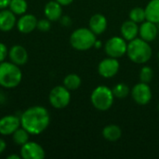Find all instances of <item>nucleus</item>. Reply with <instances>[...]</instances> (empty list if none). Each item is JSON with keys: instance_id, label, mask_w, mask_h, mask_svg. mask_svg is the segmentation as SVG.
<instances>
[{"instance_id": "nucleus-33", "label": "nucleus", "mask_w": 159, "mask_h": 159, "mask_svg": "<svg viewBox=\"0 0 159 159\" xmlns=\"http://www.w3.org/2000/svg\"><path fill=\"white\" fill-rule=\"evenodd\" d=\"M20 158H21L20 155V156H17V155H10V156H8V157H7V159H20Z\"/></svg>"}, {"instance_id": "nucleus-16", "label": "nucleus", "mask_w": 159, "mask_h": 159, "mask_svg": "<svg viewBox=\"0 0 159 159\" xmlns=\"http://www.w3.org/2000/svg\"><path fill=\"white\" fill-rule=\"evenodd\" d=\"M44 14L50 21L60 20L62 16V6L56 0L49 1L44 7Z\"/></svg>"}, {"instance_id": "nucleus-24", "label": "nucleus", "mask_w": 159, "mask_h": 159, "mask_svg": "<svg viewBox=\"0 0 159 159\" xmlns=\"http://www.w3.org/2000/svg\"><path fill=\"white\" fill-rule=\"evenodd\" d=\"M129 20L136 23H142L144 20H146V16H145V10L144 8L141 7H133L129 14Z\"/></svg>"}, {"instance_id": "nucleus-32", "label": "nucleus", "mask_w": 159, "mask_h": 159, "mask_svg": "<svg viewBox=\"0 0 159 159\" xmlns=\"http://www.w3.org/2000/svg\"><path fill=\"white\" fill-rule=\"evenodd\" d=\"M56 1L58 3H60L63 7V6H69V5H71L74 0H56Z\"/></svg>"}, {"instance_id": "nucleus-9", "label": "nucleus", "mask_w": 159, "mask_h": 159, "mask_svg": "<svg viewBox=\"0 0 159 159\" xmlns=\"http://www.w3.org/2000/svg\"><path fill=\"white\" fill-rule=\"evenodd\" d=\"M120 64L116 58L107 57L102 60L98 65V73L103 78H112L119 71Z\"/></svg>"}, {"instance_id": "nucleus-29", "label": "nucleus", "mask_w": 159, "mask_h": 159, "mask_svg": "<svg viewBox=\"0 0 159 159\" xmlns=\"http://www.w3.org/2000/svg\"><path fill=\"white\" fill-rule=\"evenodd\" d=\"M9 3H10V0H0V10L8 7Z\"/></svg>"}, {"instance_id": "nucleus-30", "label": "nucleus", "mask_w": 159, "mask_h": 159, "mask_svg": "<svg viewBox=\"0 0 159 159\" xmlns=\"http://www.w3.org/2000/svg\"><path fill=\"white\" fill-rule=\"evenodd\" d=\"M61 23H62L64 26H68V25L71 23V20H70V18H69L68 16H64V17L61 16Z\"/></svg>"}, {"instance_id": "nucleus-8", "label": "nucleus", "mask_w": 159, "mask_h": 159, "mask_svg": "<svg viewBox=\"0 0 159 159\" xmlns=\"http://www.w3.org/2000/svg\"><path fill=\"white\" fill-rule=\"evenodd\" d=\"M130 94L132 100L139 105H146L152 100V89L146 83L140 82L131 89Z\"/></svg>"}, {"instance_id": "nucleus-6", "label": "nucleus", "mask_w": 159, "mask_h": 159, "mask_svg": "<svg viewBox=\"0 0 159 159\" xmlns=\"http://www.w3.org/2000/svg\"><path fill=\"white\" fill-rule=\"evenodd\" d=\"M48 101L55 109H64L71 102L70 90L64 86H56L50 90Z\"/></svg>"}, {"instance_id": "nucleus-25", "label": "nucleus", "mask_w": 159, "mask_h": 159, "mask_svg": "<svg viewBox=\"0 0 159 159\" xmlns=\"http://www.w3.org/2000/svg\"><path fill=\"white\" fill-rule=\"evenodd\" d=\"M112 91H113V94H114L115 98H116V99H125L130 93V89H129V86L127 84H125V83L116 84L112 89Z\"/></svg>"}, {"instance_id": "nucleus-15", "label": "nucleus", "mask_w": 159, "mask_h": 159, "mask_svg": "<svg viewBox=\"0 0 159 159\" xmlns=\"http://www.w3.org/2000/svg\"><path fill=\"white\" fill-rule=\"evenodd\" d=\"M107 19L104 15L101 13H96L92 15L89 20V28L96 34H102L107 29Z\"/></svg>"}, {"instance_id": "nucleus-14", "label": "nucleus", "mask_w": 159, "mask_h": 159, "mask_svg": "<svg viewBox=\"0 0 159 159\" xmlns=\"http://www.w3.org/2000/svg\"><path fill=\"white\" fill-rule=\"evenodd\" d=\"M8 57L11 62L21 66L28 61V52L24 47L20 45H14L8 50Z\"/></svg>"}, {"instance_id": "nucleus-19", "label": "nucleus", "mask_w": 159, "mask_h": 159, "mask_svg": "<svg viewBox=\"0 0 159 159\" xmlns=\"http://www.w3.org/2000/svg\"><path fill=\"white\" fill-rule=\"evenodd\" d=\"M102 136L108 142H116L122 137V129L115 124L107 125L102 129Z\"/></svg>"}, {"instance_id": "nucleus-7", "label": "nucleus", "mask_w": 159, "mask_h": 159, "mask_svg": "<svg viewBox=\"0 0 159 159\" xmlns=\"http://www.w3.org/2000/svg\"><path fill=\"white\" fill-rule=\"evenodd\" d=\"M128 43L122 36H113L107 40L104 45V51L108 57L121 58L127 54Z\"/></svg>"}, {"instance_id": "nucleus-11", "label": "nucleus", "mask_w": 159, "mask_h": 159, "mask_svg": "<svg viewBox=\"0 0 159 159\" xmlns=\"http://www.w3.org/2000/svg\"><path fill=\"white\" fill-rule=\"evenodd\" d=\"M20 127V117L8 115L0 118V134L3 136L12 135Z\"/></svg>"}, {"instance_id": "nucleus-21", "label": "nucleus", "mask_w": 159, "mask_h": 159, "mask_svg": "<svg viewBox=\"0 0 159 159\" xmlns=\"http://www.w3.org/2000/svg\"><path fill=\"white\" fill-rule=\"evenodd\" d=\"M82 80L80 76L76 74H69L63 79V86L71 90H75L80 88Z\"/></svg>"}, {"instance_id": "nucleus-4", "label": "nucleus", "mask_w": 159, "mask_h": 159, "mask_svg": "<svg viewBox=\"0 0 159 159\" xmlns=\"http://www.w3.org/2000/svg\"><path fill=\"white\" fill-rule=\"evenodd\" d=\"M96 34L89 28L75 29L70 35V45L78 51H86L94 47Z\"/></svg>"}, {"instance_id": "nucleus-23", "label": "nucleus", "mask_w": 159, "mask_h": 159, "mask_svg": "<svg viewBox=\"0 0 159 159\" xmlns=\"http://www.w3.org/2000/svg\"><path fill=\"white\" fill-rule=\"evenodd\" d=\"M8 7L15 15L21 16L26 13L28 9V4L26 0H10Z\"/></svg>"}, {"instance_id": "nucleus-36", "label": "nucleus", "mask_w": 159, "mask_h": 159, "mask_svg": "<svg viewBox=\"0 0 159 159\" xmlns=\"http://www.w3.org/2000/svg\"><path fill=\"white\" fill-rule=\"evenodd\" d=\"M157 107H158V111H159V103H158V106H157Z\"/></svg>"}, {"instance_id": "nucleus-5", "label": "nucleus", "mask_w": 159, "mask_h": 159, "mask_svg": "<svg viewBox=\"0 0 159 159\" xmlns=\"http://www.w3.org/2000/svg\"><path fill=\"white\" fill-rule=\"evenodd\" d=\"M115 101V96L110 88L106 86H99L94 89L90 95V102L93 107L99 111L105 112L109 110Z\"/></svg>"}, {"instance_id": "nucleus-13", "label": "nucleus", "mask_w": 159, "mask_h": 159, "mask_svg": "<svg viewBox=\"0 0 159 159\" xmlns=\"http://www.w3.org/2000/svg\"><path fill=\"white\" fill-rule=\"evenodd\" d=\"M139 34L141 38L144 41L148 43L153 42L158 34V28L157 26V23L149 20H144L141 23L139 27Z\"/></svg>"}, {"instance_id": "nucleus-3", "label": "nucleus", "mask_w": 159, "mask_h": 159, "mask_svg": "<svg viewBox=\"0 0 159 159\" xmlns=\"http://www.w3.org/2000/svg\"><path fill=\"white\" fill-rule=\"evenodd\" d=\"M22 79L20 66L11 61L0 62V87L14 89L18 87Z\"/></svg>"}, {"instance_id": "nucleus-22", "label": "nucleus", "mask_w": 159, "mask_h": 159, "mask_svg": "<svg viewBox=\"0 0 159 159\" xmlns=\"http://www.w3.org/2000/svg\"><path fill=\"white\" fill-rule=\"evenodd\" d=\"M30 133L25 129H23L21 126L14 131V133L11 135L12 136V140L13 142L17 144V145H23L25 144L27 142H29V138H30Z\"/></svg>"}, {"instance_id": "nucleus-2", "label": "nucleus", "mask_w": 159, "mask_h": 159, "mask_svg": "<svg viewBox=\"0 0 159 159\" xmlns=\"http://www.w3.org/2000/svg\"><path fill=\"white\" fill-rule=\"evenodd\" d=\"M127 55L132 62L144 64L152 58L153 50L148 42L137 37L129 42Z\"/></svg>"}, {"instance_id": "nucleus-27", "label": "nucleus", "mask_w": 159, "mask_h": 159, "mask_svg": "<svg viewBox=\"0 0 159 159\" xmlns=\"http://www.w3.org/2000/svg\"><path fill=\"white\" fill-rule=\"evenodd\" d=\"M38 30H40L41 32H48L50 30L51 28V23H50V20L48 19H42V20H39L37 21V27H36Z\"/></svg>"}, {"instance_id": "nucleus-28", "label": "nucleus", "mask_w": 159, "mask_h": 159, "mask_svg": "<svg viewBox=\"0 0 159 159\" xmlns=\"http://www.w3.org/2000/svg\"><path fill=\"white\" fill-rule=\"evenodd\" d=\"M7 56H8V49L7 46L4 43L0 42V62L5 61Z\"/></svg>"}, {"instance_id": "nucleus-12", "label": "nucleus", "mask_w": 159, "mask_h": 159, "mask_svg": "<svg viewBox=\"0 0 159 159\" xmlns=\"http://www.w3.org/2000/svg\"><path fill=\"white\" fill-rule=\"evenodd\" d=\"M37 21H38V20L36 19V17L34 15L24 13L17 20L16 26L20 33L30 34L36 29Z\"/></svg>"}, {"instance_id": "nucleus-31", "label": "nucleus", "mask_w": 159, "mask_h": 159, "mask_svg": "<svg viewBox=\"0 0 159 159\" xmlns=\"http://www.w3.org/2000/svg\"><path fill=\"white\" fill-rule=\"evenodd\" d=\"M6 149H7V143H6V142L3 139L0 138V155L3 152H5Z\"/></svg>"}, {"instance_id": "nucleus-17", "label": "nucleus", "mask_w": 159, "mask_h": 159, "mask_svg": "<svg viewBox=\"0 0 159 159\" xmlns=\"http://www.w3.org/2000/svg\"><path fill=\"white\" fill-rule=\"evenodd\" d=\"M16 23V15L10 9L5 8L0 10V31L9 32L14 28Z\"/></svg>"}, {"instance_id": "nucleus-20", "label": "nucleus", "mask_w": 159, "mask_h": 159, "mask_svg": "<svg viewBox=\"0 0 159 159\" xmlns=\"http://www.w3.org/2000/svg\"><path fill=\"white\" fill-rule=\"evenodd\" d=\"M144 10L146 20L159 23V0H150Z\"/></svg>"}, {"instance_id": "nucleus-18", "label": "nucleus", "mask_w": 159, "mask_h": 159, "mask_svg": "<svg viewBox=\"0 0 159 159\" xmlns=\"http://www.w3.org/2000/svg\"><path fill=\"white\" fill-rule=\"evenodd\" d=\"M120 34H121V36L129 42L137 38L139 34L138 23L132 21L131 20L124 21L120 28Z\"/></svg>"}, {"instance_id": "nucleus-35", "label": "nucleus", "mask_w": 159, "mask_h": 159, "mask_svg": "<svg viewBox=\"0 0 159 159\" xmlns=\"http://www.w3.org/2000/svg\"><path fill=\"white\" fill-rule=\"evenodd\" d=\"M157 60H158V64H159V51H158V53H157Z\"/></svg>"}, {"instance_id": "nucleus-1", "label": "nucleus", "mask_w": 159, "mask_h": 159, "mask_svg": "<svg viewBox=\"0 0 159 159\" xmlns=\"http://www.w3.org/2000/svg\"><path fill=\"white\" fill-rule=\"evenodd\" d=\"M20 126L31 135L44 132L50 123V116L47 108L36 105L26 109L20 116Z\"/></svg>"}, {"instance_id": "nucleus-10", "label": "nucleus", "mask_w": 159, "mask_h": 159, "mask_svg": "<svg viewBox=\"0 0 159 159\" xmlns=\"http://www.w3.org/2000/svg\"><path fill=\"white\" fill-rule=\"evenodd\" d=\"M20 157L23 159H42L46 157L44 148L35 142H27L20 146Z\"/></svg>"}, {"instance_id": "nucleus-34", "label": "nucleus", "mask_w": 159, "mask_h": 159, "mask_svg": "<svg viewBox=\"0 0 159 159\" xmlns=\"http://www.w3.org/2000/svg\"><path fill=\"white\" fill-rule=\"evenodd\" d=\"M101 46H102V43H101V42H99L98 40H96V42H95V44H94V47H93V48H101Z\"/></svg>"}, {"instance_id": "nucleus-26", "label": "nucleus", "mask_w": 159, "mask_h": 159, "mask_svg": "<svg viewBox=\"0 0 159 159\" xmlns=\"http://www.w3.org/2000/svg\"><path fill=\"white\" fill-rule=\"evenodd\" d=\"M154 78V71L152 67L148 65H144L140 71V81L149 84Z\"/></svg>"}]
</instances>
